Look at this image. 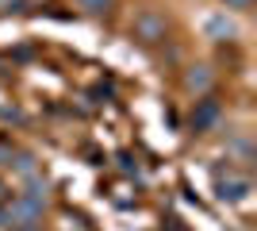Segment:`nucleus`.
Returning <instances> with one entry per match:
<instances>
[{"mask_svg":"<svg viewBox=\"0 0 257 231\" xmlns=\"http://www.w3.org/2000/svg\"><path fill=\"white\" fill-rule=\"evenodd\" d=\"M204 31L211 35V39H234V35H238V27H234L230 20H226V16H211V20L204 23Z\"/></svg>","mask_w":257,"mask_h":231,"instance_id":"nucleus-4","label":"nucleus"},{"mask_svg":"<svg viewBox=\"0 0 257 231\" xmlns=\"http://www.w3.org/2000/svg\"><path fill=\"white\" fill-rule=\"evenodd\" d=\"M184 85L192 89V93H207V89H211V69H207V66H196V69H188Z\"/></svg>","mask_w":257,"mask_h":231,"instance_id":"nucleus-5","label":"nucleus"},{"mask_svg":"<svg viewBox=\"0 0 257 231\" xmlns=\"http://www.w3.org/2000/svg\"><path fill=\"white\" fill-rule=\"evenodd\" d=\"M135 39H142V43H161L165 39V16H158V12H139L135 16Z\"/></svg>","mask_w":257,"mask_h":231,"instance_id":"nucleus-1","label":"nucleus"},{"mask_svg":"<svg viewBox=\"0 0 257 231\" xmlns=\"http://www.w3.org/2000/svg\"><path fill=\"white\" fill-rule=\"evenodd\" d=\"M215 193H219L223 200H242L249 193V181H246V177H238V174H226V177L215 181Z\"/></svg>","mask_w":257,"mask_h":231,"instance_id":"nucleus-2","label":"nucleus"},{"mask_svg":"<svg viewBox=\"0 0 257 231\" xmlns=\"http://www.w3.org/2000/svg\"><path fill=\"white\" fill-rule=\"evenodd\" d=\"M215 120H219V104H215V100H200L196 112H192V127L196 131H207Z\"/></svg>","mask_w":257,"mask_h":231,"instance_id":"nucleus-3","label":"nucleus"},{"mask_svg":"<svg viewBox=\"0 0 257 231\" xmlns=\"http://www.w3.org/2000/svg\"><path fill=\"white\" fill-rule=\"evenodd\" d=\"M0 200H4V185H0Z\"/></svg>","mask_w":257,"mask_h":231,"instance_id":"nucleus-8","label":"nucleus"},{"mask_svg":"<svg viewBox=\"0 0 257 231\" xmlns=\"http://www.w3.org/2000/svg\"><path fill=\"white\" fill-rule=\"evenodd\" d=\"M223 4H226V8H234V12H246L253 0H223Z\"/></svg>","mask_w":257,"mask_h":231,"instance_id":"nucleus-7","label":"nucleus"},{"mask_svg":"<svg viewBox=\"0 0 257 231\" xmlns=\"http://www.w3.org/2000/svg\"><path fill=\"white\" fill-rule=\"evenodd\" d=\"M77 4H81L85 12H92V16H100V12L111 8V0H77Z\"/></svg>","mask_w":257,"mask_h":231,"instance_id":"nucleus-6","label":"nucleus"}]
</instances>
